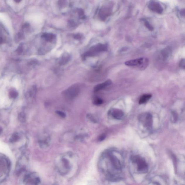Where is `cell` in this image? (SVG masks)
I'll list each match as a JSON object with an SVG mask.
<instances>
[{
    "mask_svg": "<svg viewBox=\"0 0 185 185\" xmlns=\"http://www.w3.org/2000/svg\"><path fill=\"white\" fill-rule=\"evenodd\" d=\"M77 157L71 153L64 154L59 157L55 161L57 170L64 177H71L78 167Z\"/></svg>",
    "mask_w": 185,
    "mask_h": 185,
    "instance_id": "1",
    "label": "cell"
},
{
    "mask_svg": "<svg viewBox=\"0 0 185 185\" xmlns=\"http://www.w3.org/2000/svg\"><path fill=\"white\" fill-rule=\"evenodd\" d=\"M11 162L5 155L0 154V182L8 176L11 169Z\"/></svg>",
    "mask_w": 185,
    "mask_h": 185,
    "instance_id": "2",
    "label": "cell"
},
{
    "mask_svg": "<svg viewBox=\"0 0 185 185\" xmlns=\"http://www.w3.org/2000/svg\"><path fill=\"white\" fill-rule=\"evenodd\" d=\"M23 182L24 185H41V184L39 175L35 172H28L25 174Z\"/></svg>",
    "mask_w": 185,
    "mask_h": 185,
    "instance_id": "3",
    "label": "cell"
},
{
    "mask_svg": "<svg viewBox=\"0 0 185 185\" xmlns=\"http://www.w3.org/2000/svg\"><path fill=\"white\" fill-rule=\"evenodd\" d=\"M148 59L145 58H140L129 60L125 62L126 65L129 67H137L141 69H145L149 64Z\"/></svg>",
    "mask_w": 185,
    "mask_h": 185,
    "instance_id": "4",
    "label": "cell"
},
{
    "mask_svg": "<svg viewBox=\"0 0 185 185\" xmlns=\"http://www.w3.org/2000/svg\"><path fill=\"white\" fill-rule=\"evenodd\" d=\"M28 158L27 155H23L18 159L15 169V172L17 175H20L23 172H25L28 164Z\"/></svg>",
    "mask_w": 185,
    "mask_h": 185,
    "instance_id": "5",
    "label": "cell"
},
{
    "mask_svg": "<svg viewBox=\"0 0 185 185\" xmlns=\"http://www.w3.org/2000/svg\"><path fill=\"white\" fill-rule=\"evenodd\" d=\"M107 50V46L106 44H98L92 46L89 50L83 55V58L88 56H92L100 52L106 51Z\"/></svg>",
    "mask_w": 185,
    "mask_h": 185,
    "instance_id": "6",
    "label": "cell"
},
{
    "mask_svg": "<svg viewBox=\"0 0 185 185\" xmlns=\"http://www.w3.org/2000/svg\"><path fill=\"white\" fill-rule=\"evenodd\" d=\"M138 119L142 123L143 125L147 129H150L153 125V117L149 113H144L138 117Z\"/></svg>",
    "mask_w": 185,
    "mask_h": 185,
    "instance_id": "7",
    "label": "cell"
},
{
    "mask_svg": "<svg viewBox=\"0 0 185 185\" xmlns=\"http://www.w3.org/2000/svg\"><path fill=\"white\" fill-rule=\"evenodd\" d=\"M80 89L77 85L71 86L64 92L65 97L72 99L77 96L80 92Z\"/></svg>",
    "mask_w": 185,
    "mask_h": 185,
    "instance_id": "8",
    "label": "cell"
},
{
    "mask_svg": "<svg viewBox=\"0 0 185 185\" xmlns=\"http://www.w3.org/2000/svg\"><path fill=\"white\" fill-rule=\"evenodd\" d=\"M134 162H135L138 164V170L140 172H144L147 171L148 165L144 159L138 156L133 157L132 158Z\"/></svg>",
    "mask_w": 185,
    "mask_h": 185,
    "instance_id": "9",
    "label": "cell"
},
{
    "mask_svg": "<svg viewBox=\"0 0 185 185\" xmlns=\"http://www.w3.org/2000/svg\"><path fill=\"white\" fill-rule=\"evenodd\" d=\"M148 7L152 11L159 14H161L163 12V8L161 4L157 1H149Z\"/></svg>",
    "mask_w": 185,
    "mask_h": 185,
    "instance_id": "10",
    "label": "cell"
},
{
    "mask_svg": "<svg viewBox=\"0 0 185 185\" xmlns=\"http://www.w3.org/2000/svg\"><path fill=\"white\" fill-rule=\"evenodd\" d=\"M110 9L106 7H103L100 10L99 12V16L102 20H104L108 17L111 14Z\"/></svg>",
    "mask_w": 185,
    "mask_h": 185,
    "instance_id": "11",
    "label": "cell"
},
{
    "mask_svg": "<svg viewBox=\"0 0 185 185\" xmlns=\"http://www.w3.org/2000/svg\"><path fill=\"white\" fill-rule=\"evenodd\" d=\"M110 113L113 118L116 119H121L124 116V112L121 110L113 109L110 111Z\"/></svg>",
    "mask_w": 185,
    "mask_h": 185,
    "instance_id": "12",
    "label": "cell"
},
{
    "mask_svg": "<svg viewBox=\"0 0 185 185\" xmlns=\"http://www.w3.org/2000/svg\"><path fill=\"white\" fill-rule=\"evenodd\" d=\"M112 81L110 80H108L104 82L99 84L94 88V90L95 92H98L102 90L107 86L111 85L112 84Z\"/></svg>",
    "mask_w": 185,
    "mask_h": 185,
    "instance_id": "13",
    "label": "cell"
},
{
    "mask_svg": "<svg viewBox=\"0 0 185 185\" xmlns=\"http://www.w3.org/2000/svg\"><path fill=\"white\" fill-rule=\"evenodd\" d=\"M71 56L68 54L65 53L60 58L59 61V64L60 65L63 66L67 64L70 61Z\"/></svg>",
    "mask_w": 185,
    "mask_h": 185,
    "instance_id": "14",
    "label": "cell"
},
{
    "mask_svg": "<svg viewBox=\"0 0 185 185\" xmlns=\"http://www.w3.org/2000/svg\"><path fill=\"white\" fill-rule=\"evenodd\" d=\"M42 37L47 42H52L56 38V36L52 33H44L42 35Z\"/></svg>",
    "mask_w": 185,
    "mask_h": 185,
    "instance_id": "15",
    "label": "cell"
},
{
    "mask_svg": "<svg viewBox=\"0 0 185 185\" xmlns=\"http://www.w3.org/2000/svg\"><path fill=\"white\" fill-rule=\"evenodd\" d=\"M171 50L169 47H166L162 50L161 52V55L162 58L164 59H167L171 55Z\"/></svg>",
    "mask_w": 185,
    "mask_h": 185,
    "instance_id": "16",
    "label": "cell"
},
{
    "mask_svg": "<svg viewBox=\"0 0 185 185\" xmlns=\"http://www.w3.org/2000/svg\"><path fill=\"white\" fill-rule=\"evenodd\" d=\"M152 95H148V94L143 95L140 98L139 103L140 104H143L146 103L152 97Z\"/></svg>",
    "mask_w": 185,
    "mask_h": 185,
    "instance_id": "17",
    "label": "cell"
},
{
    "mask_svg": "<svg viewBox=\"0 0 185 185\" xmlns=\"http://www.w3.org/2000/svg\"><path fill=\"white\" fill-rule=\"evenodd\" d=\"M20 137L17 133H15L12 135L11 137L9 140L10 142L13 143L16 142L19 140Z\"/></svg>",
    "mask_w": 185,
    "mask_h": 185,
    "instance_id": "18",
    "label": "cell"
},
{
    "mask_svg": "<svg viewBox=\"0 0 185 185\" xmlns=\"http://www.w3.org/2000/svg\"><path fill=\"white\" fill-rule=\"evenodd\" d=\"M18 121L20 122H25L26 120V117L25 114L23 112H20V113L18 114Z\"/></svg>",
    "mask_w": 185,
    "mask_h": 185,
    "instance_id": "19",
    "label": "cell"
},
{
    "mask_svg": "<svg viewBox=\"0 0 185 185\" xmlns=\"http://www.w3.org/2000/svg\"><path fill=\"white\" fill-rule=\"evenodd\" d=\"M37 88L35 86H34L30 89L29 92L30 96L32 98H34L36 95Z\"/></svg>",
    "mask_w": 185,
    "mask_h": 185,
    "instance_id": "20",
    "label": "cell"
},
{
    "mask_svg": "<svg viewBox=\"0 0 185 185\" xmlns=\"http://www.w3.org/2000/svg\"><path fill=\"white\" fill-rule=\"evenodd\" d=\"M178 114L177 112H172V122L174 123H176L177 121H178Z\"/></svg>",
    "mask_w": 185,
    "mask_h": 185,
    "instance_id": "21",
    "label": "cell"
},
{
    "mask_svg": "<svg viewBox=\"0 0 185 185\" xmlns=\"http://www.w3.org/2000/svg\"><path fill=\"white\" fill-rule=\"evenodd\" d=\"M10 97L12 98H15L18 96V93L16 90H12L10 92Z\"/></svg>",
    "mask_w": 185,
    "mask_h": 185,
    "instance_id": "22",
    "label": "cell"
},
{
    "mask_svg": "<svg viewBox=\"0 0 185 185\" xmlns=\"http://www.w3.org/2000/svg\"><path fill=\"white\" fill-rule=\"evenodd\" d=\"M144 25L145 26L146 28L148 29L150 31L153 30L154 29L153 27L151 25L150 23H149L148 21H145L144 22Z\"/></svg>",
    "mask_w": 185,
    "mask_h": 185,
    "instance_id": "23",
    "label": "cell"
},
{
    "mask_svg": "<svg viewBox=\"0 0 185 185\" xmlns=\"http://www.w3.org/2000/svg\"><path fill=\"white\" fill-rule=\"evenodd\" d=\"M103 101L100 98H96L94 100V103L95 105H99L102 104Z\"/></svg>",
    "mask_w": 185,
    "mask_h": 185,
    "instance_id": "24",
    "label": "cell"
},
{
    "mask_svg": "<svg viewBox=\"0 0 185 185\" xmlns=\"http://www.w3.org/2000/svg\"><path fill=\"white\" fill-rule=\"evenodd\" d=\"M78 13L81 19H84V18H85L84 12L82 9H79L78 10Z\"/></svg>",
    "mask_w": 185,
    "mask_h": 185,
    "instance_id": "25",
    "label": "cell"
},
{
    "mask_svg": "<svg viewBox=\"0 0 185 185\" xmlns=\"http://www.w3.org/2000/svg\"><path fill=\"white\" fill-rule=\"evenodd\" d=\"M56 112L57 114L61 118H64L66 117V114L64 112H61V111H56Z\"/></svg>",
    "mask_w": 185,
    "mask_h": 185,
    "instance_id": "26",
    "label": "cell"
},
{
    "mask_svg": "<svg viewBox=\"0 0 185 185\" xmlns=\"http://www.w3.org/2000/svg\"><path fill=\"white\" fill-rule=\"evenodd\" d=\"M1 27L0 26V44H3L4 43V38L3 37L2 35V33H1Z\"/></svg>",
    "mask_w": 185,
    "mask_h": 185,
    "instance_id": "27",
    "label": "cell"
},
{
    "mask_svg": "<svg viewBox=\"0 0 185 185\" xmlns=\"http://www.w3.org/2000/svg\"><path fill=\"white\" fill-rule=\"evenodd\" d=\"M87 117L88 118H89V119L91 120V121H93V122H96V120L94 118L93 116L91 114H88L87 115Z\"/></svg>",
    "mask_w": 185,
    "mask_h": 185,
    "instance_id": "28",
    "label": "cell"
},
{
    "mask_svg": "<svg viewBox=\"0 0 185 185\" xmlns=\"http://www.w3.org/2000/svg\"><path fill=\"white\" fill-rule=\"evenodd\" d=\"M180 67L184 69L185 68V60L184 59H182L180 61L179 63Z\"/></svg>",
    "mask_w": 185,
    "mask_h": 185,
    "instance_id": "29",
    "label": "cell"
},
{
    "mask_svg": "<svg viewBox=\"0 0 185 185\" xmlns=\"http://www.w3.org/2000/svg\"><path fill=\"white\" fill-rule=\"evenodd\" d=\"M106 135L105 134H103L100 136L98 138L99 141H102L103 140H105L106 138Z\"/></svg>",
    "mask_w": 185,
    "mask_h": 185,
    "instance_id": "30",
    "label": "cell"
},
{
    "mask_svg": "<svg viewBox=\"0 0 185 185\" xmlns=\"http://www.w3.org/2000/svg\"><path fill=\"white\" fill-rule=\"evenodd\" d=\"M74 38L76 40H80L82 38V35L80 34H77L74 36Z\"/></svg>",
    "mask_w": 185,
    "mask_h": 185,
    "instance_id": "31",
    "label": "cell"
},
{
    "mask_svg": "<svg viewBox=\"0 0 185 185\" xmlns=\"http://www.w3.org/2000/svg\"><path fill=\"white\" fill-rule=\"evenodd\" d=\"M181 15H183L184 16V9H183V10H181Z\"/></svg>",
    "mask_w": 185,
    "mask_h": 185,
    "instance_id": "32",
    "label": "cell"
},
{
    "mask_svg": "<svg viewBox=\"0 0 185 185\" xmlns=\"http://www.w3.org/2000/svg\"><path fill=\"white\" fill-rule=\"evenodd\" d=\"M2 131H3V129H2V128L0 127V135H1V133H2Z\"/></svg>",
    "mask_w": 185,
    "mask_h": 185,
    "instance_id": "33",
    "label": "cell"
}]
</instances>
